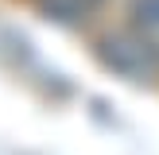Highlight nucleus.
<instances>
[{"label":"nucleus","mask_w":159,"mask_h":155,"mask_svg":"<svg viewBox=\"0 0 159 155\" xmlns=\"http://www.w3.org/2000/svg\"><path fill=\"white\" fill-rule=\"evenodd\" d=\"M51 20H62V23H78L97 8V0H35Z\"/></svg>","instance_id":"f03ea898"},{"label":"nucleus","mask_w":159,"mask_h":155,"mask_svg":"<svg viewBox=\"0 0 159 155\" xmlns=\"http://www.w3.org/2000/svg\"><path fill=\"white\" fill-rule=\"evenodd\" d=\"M97 54L109 70L128 82H159V43L140 31H116L97 43Z\"/></svg>","instance_id":"f257e3e1"},{"label":"nucleus","mask_w":159,"mask_h":155,"mask_svg":"<svg viewBox=\"0 0 159 155\" xmlns=\"http://www.w3.org/2000/svg\"><path fill=\"white\" fill-rule=\"evenodd\" d=\"M132 16L148 31H159V0H132Z\"/></svg>","instance_id":"7ed1b4c3"}]
</instances>
